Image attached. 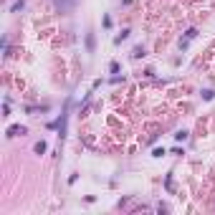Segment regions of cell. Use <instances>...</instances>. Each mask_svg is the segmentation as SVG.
Segmentation results:
<instances>
[{
    "instance_id": "6da1fadb",
    "label": "cell",
    "mask_w": 215,
    "mask_h": 215,
    "mask_svg": "<svg viewBox=\"0 0 215 215\" xmlns=\"http://www.w3.org/2000/svg\"><path fill=\"white\" fill-rule=\"evenodd\" d=\"M36 152H38V154H43V152H46V144L38 142V144H36Z\"/></svg>"
}]
</instances>
